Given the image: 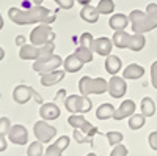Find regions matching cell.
Segmentation results:
<instances>
[{
  "mask_svg": "<svg viewBox=\"0 0 157 156\" xmlns=\"http://www.w3.org/2000/svg\"><path fill=\"white\" fill-rule=\"evenodd\" d=\"M61 65H63V58L60 55L50 54V55H44V57H39L38 60H35L33 62V71H36L39 74H46V73L58 70Z\"/></svg>",
  "mask_w": 157,
  "mask_h": 156,
  "instance_id": "obj_6",
  "label": "cell"
},
{
  "mask_svg": "<svg viewBox=\"0 0 157 156\" xmlns=\"http://www.w3.org/2000/svg\"><path fill=\"white\" fill-rule=\"evenodd\" d=\"M74 139H75V142H78V144H90L91 142V137H88V136H82V131L80 129H74Z\"/></svg>",
  "mask_w": 157,
  "mask_h": 156,
  "instance_id": "obj_35",
  "label": "cell"
},
{
  "mask_svg": "<svg viewBox=\"0 0 157 156\" xmlns=\"http://www.w3.org/2000/svg\"><path fill=\"white\" fill-rule=\"evenodd\" d=\"M83 65L85 63L78 60L75 54H71V55H68L66 58L63 60V70L66 73H77V71L82 70Z\"/></svg>",
  "mask_w": 157,
  "mask_h": 156,
  "instance_id": "obj_17",
  "label": "cell"
},
{
  "mask_svg": "<svg viewBox=\"0 0 157 156\" xmlns=\"http://www.w3.org/2000/svg\"><path fill=\"white\" fill-rule=\"evenodd\" d=\"M105 137H107L109 144L112 147H115V145H118V144H121V142H123V134L120 131H109L105 134Z\"/></svg>",
  "mask_w": 157,
  "mask_h": 156,
  "instance_id": "obj_30",
  "label": "cell"
},
{
  "mask_svg": "<svg viewBox=\"0 0 157 156\" xmlns=\"http://www.w3.org/2000/svg\"><path fill=\"white\" fill-rule=\"evenodd\" d=\"M127 153H129V151H127V148H126L123 144H118V145L113 147L110 156H127Z\"/></svg>",
  "mask_w": 157,
  "mask_h": 156,
  "instance_id": "obj_34",
  "label": "cell"
},
{
  "mask_svg": "<svg viewBox=\"0 0 157 156\" xmlns=\"http://www.w3.org/2000/svg\"><path fill=\"white\" fill-rule=\"evenodd\" d=\"M80 18L88 22V24H96L99 19V11L96 6H91V5H85L80 11Z\"/></svg>",
  "mask_w": 157,
  "mask_h": 156,
  "instance_id": "obj_21",
  "label": "cell"
},
{
  "mask_svg": "<svg viewBox=\"0 0 157 156\" xmlns=\"http://www.w3.org/2000/svg\"><path fill=\"white\" fill-rule=\"evenodd\" d=\"M35 88L30 87V85H17L14 90H13V99H14L17 104H25V102H29L30 98L35 95Z\"/></svg>",
  "mask_w": 157,
  "mask_h": 156,
  "instance_id": "obj_11",
  "label": "cell"
},
{
  "mask_svg": "<svg viewBox=\"0 0 157 156\" xmlns=\"http://www.w3.org/2000/svg\"><path fill=\"white\" fill-rule=\"evenodd\" d=\"M66 76V71L64 70H55V71H50L46 74H41V85L44 87H52L58 82H61Z\"/></svg>",
  "mask_w": 157,
  "mask_h": 156,
  "instance_id": "obj_15",
  "label": "cell"
},
{
  "mask_svg": "<svg viewBox=\"0 0 157 156\" xmlns=\"http://www.w3.org/2000/svg\"><path fill=\"white\" fill-rule=\"evenodd\" d=\"M8 147V142H6V137L3 134H0V151H5Z\"/></svg>",
  "mask_w": 157,
  "mask_h": 156,
  "instance_id": "obj_40",
  "label": "cell"
},
{
  "mask_svg": "<svg viewBox=\"0 0 157 156\" xmlns=\"http://www.w3.org/2000/svg\"><path fill=\"white\" fill-rule=\"evenodd\" d=\"M129 16L126 14H121V13H116V14H113L110 19H109V25L112 30H126L127 24H129Z\"/></svg>",
  "mask_w": 157,
  "mask_h": 156,
  "instance_id": "obj_18",
  "label": "cell"
},
{
  "mask_svg": "<svg viewBox=\"0 0 157 156\" xmlns=\"http://www.w3.org/2000/svg\"><path fill=\"white\" fill-rule=\"evenodd\" d=\"M44 154V147H43V142H32L29 145V150H27V156H43Z\"/></svg>",
  "mask_w": 157,
  "mask_h": 156,
  "instance_id": "obj_29",
  "label": "cell"
},
{
  "mask_svg": "<svg viewBox=\"0 0 157 156\" xmlns=\"http://www.w3.org/2000/svg\"><path fill=\"white\" fill-rule=\"evenodd\" d=\"M14 43H16V44H17L19 47H22L24 44H27V40H25V36H24V35H17V36H16V41H14Z\"/></svg>",
  "mask_w": 157,
  "mask_h": 156,
  "instance_id": "obj_41",
  "label": "cell"
},
{
  "mask_svg": "<svg viewBox=\"0 0 157 156\" xmlns=\"http://www.w3.org/2000/svg\"><path fill=\"white\" fill-rule=\"evenodd\" d=\"M39 115H41V118L46 120V122L57 120L60 117V107L55 102H43L41 107H39Z\"/></svg>",
  "mask_w": 157,
  "mask_h": 156,
  "instance_id": "obj_14",
  "label": "cell"
},
{
  "mask_svg": "<svg viewBox=\"0 0 157 156\" xmlns=\"http://www.w3.org/2000/svg\"><path fill=\"white\" fill-rule=\"evenodd\" d=\"M8 18L17 25H30V24H52L55 21V14L43 5H35L29 10L10 8Z\"/></svg>",
  "mask_w": 157,
  "mask_h": 156,
  "instance_id": "obj_1",
  "label": "cell"
},
{
  "mask_svg": "<svg viewBox=\"0 0 157 156\" xmlns=\"http://www.w3.org/2000/svg\"><path fill=\"white\" fill-rule=\"evenodd\" d=\"M109 90V82L102 77H90V76H83L78 81V92L83 96H90V95H102Z\"/></svg>",
  "mask_w": 157,
  "mask_h": 156,
  "instance_id": "obj_3",
  "label": "cell"
},
{
  "mask_svg": "<svg viewBox=\"0 0 157 156\" xmlns=\"http://www.w3.org/2000/svg\"><path fill=\"white\" fill-rule=\"evenodd\" d=\"M10 128H11L10 118H8V117H2V118H0V134L6 136L8 131H10Z\"/></svg>",
  "mask_w": 157,
  "mask_h": 156,
  "instance_id": "obj_33",
  "label": "cell"
},
{
  "mask_svg": "<svg viewBox=\"0 0 157 156\" xmlns=\"http://www.w3.org/2000/svg\"><path fill=\"white\" fill-rule=\"evenodd\" d=\"M129 41H130V35L126 30H116L113 33L112 38V43L115 47H120V49H126L129 47Z\"/></svg>",
  "mask_w": 157,
  "mask_h": 156,
  "instance_id": "obj_20",
  "label": "cell"
},
{
  "mask_svg": "<svg viewBox=\"0 0 157 156\" xmlns=\"http://www.w3.org/2000/svg\"><path fill=\"white\" fill-rule=\"evenodd\" d=\"M129 21L132 25L134 33H146L149 30L157 29V5L149 3L146 6V13L140 10H134L129 14Z\"/></svg>",
  "mask_w": 157,
  "mask_h": 156,
  "instance_id": "obj_2",
  "label": "cell"
},
{
  "mask_svg": "<svg viewBox=\"0 0 157 156\" xmlns=\"http://www.w3.org/2000/svg\"><path fill=\"white\" fill-rule=\"evenodd\" d=\"M143 74H145V68L140 66V65H137V63H130L129 66H126L124 71H123V77L124 79H129V81L140 79Z\"/></svg>",
  "mask_w": 157,
  "mask_h": 156,
  "instance_id": "obj_19",
  "label": "cell"
},
{
  "mask_svg": "<svg viewBox=\"0 0 157 156\" xmlns=\"http://www.w3.org/2000/svg\"><path fill=\"white\" fill-rule=\"evenodd\" d=\"M19 57L22 60H38L41 57V49L39 46H35V44H24L21 49H19Z\"/></svg>",
  "mask_w": 157,
  "mask_h": 156,
  "instance_id": "obj_16",
  "label": "cell"
},
{
  "mask_svg": "<svg viewBox=\"0 0 157 156\" xmlns=\"http://www.w3.org/2000/svg\"><path fill=\"white\" fill-rule=\"evenodd\" d=\"M112 47H113V43L107 36L96 38L93 43V52H96V54H99L102 57H109L112 54Z\"/></svg>",
  "mask_w": 157,
  "mask_h": 156,
  "instance_id": "obj_13",
  "label": "cell"
},
{
  "mask_svg": "<svg viewBox=\"0 0 157 156\" xmlns=\"http://www.w3.org/2000/svg\"><path fill=\"white\" fill-rule=\"evenodd\" d=\"M3 29V18H2V14H0V30Z\"/></svg>",
  "mask_w": 157,
  "mask_h": 156,
  "instance_id": "obj_45",
  "label": "cell"
},
{
  "mask_svg": "<svg viewBox=\"0 0 157 156\" xmlns=\"http://www.w3.org/2000/svg\"><path fill=\"white\" fill-rule=\"evenodd\" d=\"M145 122H146V117L143 114H134L132 117H129V128L132 131H138L140 128L145 126Z\"/></svg>",
  "mask_w": 157,
  "mask_h": 156,
  "instance_id": "obj_26",
  "label": "cell"
},
{
  "mask_svg": "<svg viewBox=\"0 0 157 156\" xmlns=\"http://www.w3.org/2000/svg\"><path fill=\"white\" fill-rule=\"evenodd\" d=\"M43 2H44V0H33L35 5H43Z\"/></svg>",
  "mask_w": 157,
  "mask_h": 156,
  "instance_id": "obj_44",
  "label": "cell"
},
{
  "mask_svg": "<svg viewBox=\"0 0 157 156\" xmlns=\"http://www.w3.org/2000/svg\"><path fill=\"white\" fill-rule=\"evenodd\" d=\"M86 156H96V154H94V153H88Z\"/></svg>",
  "mask_w": 157,
  "mask_h": 156,
  "instance_id": "obj_46",
  "label": "cell"
},
{
  "mask_svg": "<svg viewBox=\"0 0 157 156\" xmlns=\"http://www.w3.org/2000/svg\"><path fill=\"white\" fill-rule=\"evenodd\" d=\"M6 136H8V140L16 145H25L29 140V131L24 125H13Z\"/></svg>",
  "mask_w": 157,
  "mask_h": 156,
  "instance_id": "obj_9",
  "label": "cell"
},
{
  "mask_svg": "<svg viewBox=\"0 0 157 156\" xmlns=\"http://www.w3.org/2000/svg\"><path fill=\"white\" fill-rule=\"evenodd\" d=\"M121 66H123V63H121V58H120V57H116V55H112V54H110V55L105 58V70H107L109 74L116 76L118 73H120Z\"/></svg>",
  "mask_w": 157,
  "mask_h": 156,
  "instance_id": "obj_22",
  "label": "cell"
},
{
  "mask_svg": "<svg viewBox=\"0 0 157 156\" xmlns=\"http://www.w3.org/2000/svg\"><path fill=\"white\" fill-rule=\"evenodd\" d=\"M55 33L50 24H38L30 33V43L35 46H44L47 43H54Z\"/></svg>",
  "mask_w": 157,
  "mask_h": 156,
  "instance_id": "obj_5",
  "label": "cell"
},
{
  "mask_svg": "<svg viewBox=\"0 0 157 156\" xmlns=\"http://www.w3.org/2000/svg\"><path fill=\"white\" fill-rule=\"evenodd\" d=\"M68 123L74 129H80V131L88 137H93L94 134H98V128L91 125L83 117V114H71L69 118H68Z\"/></svg>",
  "mask_w": 157,
  "mask_h": 156,
  "instance_id": "obj_7",
  "label": "cell"
},
{
  "mask_svg": "<svg viewBox=\"0 0 157 156\" xmlns=\"http://www.w3.org/2000/svg\"><path fill=\"white\" fill-rule=\"evenodd\" d=\"M74 54L77 55V58L83 62V63H90L93 62V49H88V47H83V46H78L75 49Z\"/></svg>",
  "mask_w": 157,
  "mask_h": 156,
  "instance_id": "obj_27",
  "label": "cell"
},
{
  "mask_svg": "<svg viewBox=\"0 0 157 156\" xmlns=\"http://www.w3.org/2000/svg\"><path fill=\"white\" fill-rule=\"evenodd\" d=\"M54 2H57V5L63 10H71L74 6V2L75 0H54Z\"/></svg>",
  "mask_w": 157,
  "mask_h": 156,
  "instance_id": "obj_38",
  "label": "cell"
},
{
  "mask_svg": "<svg viewBox=\"0 0 157 156\" xmlns=\"http://www.w3.org/2000/svg\"><path fill=\"white\" fill-rule=\"evenodd\" d=\"M148 142H149V147L157 151V131H154L148 136Z\"/></svg>",
  "mask_w": 157,
  "mask_h": 156,
  "instance_id": "obj_39",
  "label": "cell"
},
{
  "mask_svg": "<svg viewBox=\"0 0 157 156\" xmlns=\"http://www.w3.org/2000/svg\"><path fill=\"white\" fill-rule=\"evenodd\" d=\"M33 133H35L36 140L43 142V144H49V142L55 137L57 128L50 126L46 120H39V122H36L35 126H33Z\"/></svg>",
  "mask_w": 157,
  "mask_h": 156,
  "instance_id": "obj_8",
  "label": "cell"
},
{
  "mask_svg": "<svg viewBox=\"0 0 157 156\" xmlns=\"http://www.w3.org/2000/svg\"><path fill=\"white\" fill-rule=\"evenodd\" d=\"M145 44H146V40H145V36H143V33H134V35H130V41H129L127 49L134 50V52H140L145 47Z\"/></svg>",
  "mask_w": 157,
  "mask_h": 156,
  "instance_id": "obj_24",
  "label": "cell"
},
{
  "mask_svg": "<svg viewBox=\"0 0 157 156\" xmlns=\"http://www.w3.org/2000/svg\"><path fill=\"white\" fill-rule=\"evenodd\" d=\"M135 102L132 99H126L120 104V107L115 109V114H113V118L115 120H124V118H129L135 114Z\"/></svg>",
  "mask_w": 157,
  "mask_h": 156,
  "instance_id": "obj_12",
  "label": "cell"
},
{
  "mask_svg": "<svg viewBox=\"0 0 157 156\" xmlns=\"http://www.w3.org/2000/svg\"><path fill=\"white\" fill-rule=\"evenodd\" d=\"M75 2H77V3H80V5H83V6H85V5H90V3H91V0H75Z\"/></svg>",
  "mask_w": 157,
  "mask_h": 156,
  "instance_id": "obj_42",
  "label": "cell"
},
{
  "mask_svg": "<svg viewBox=\"0 0 157 156\" xmlns=\"http://www.w3.org/2000/svg\"><path fill=\"white\" fill-rule=\"evenodd\" d=\"M55 144L58 145V148H60V150H63V151H64V150H66V148L69 147V137H68V136H61V137L55 142Z\"/></svg>",
  "mask_w": 157,
  "mask_h": 156,
  "instance_id": "obj_36",
  "label": "cell"
},
{
  "mask_svg": "<svg viewBox=\"0 0 157 156\" xmlns=\"http://www.w3.org/2000/svg\"><path fill=\"white\" fill-rule=\"evenodd\" d=\"M64 107L71 114H86L93 107V102L88 96L83 95H69L64 99Z\"/></svg>",
  "mask_w": 157,
  "mask_h": 156,
  "instance_id": "obj_4",
  "label": "cell"
},
{
  "mask_svg": "<svg viewBox=\"0 0 157 156\" xmlns=\"http://www.w3.org/2000/svg\"><path fill=\"white\" fill-rule=\"evenodd\" d=\"M96 8L99 11V14H112L115 11V3L113 0H99Z\"/></svg>",
  "mask_w": 157,
  "mask_h": 156,
  "instance_id": "obj_28",
  "label": "cell"
},
{
  "mask_svg": "<svg viewBox=\"0 0 157 156\" xmlns=\"http://www.w3.org/2000/svg\"><path fill=\"white\" fill-rule=\"evenodd\" d=\"M3 57H5V50H3V47H0V62L3 60Z\"/></svg>",
  "mask_w": 157,
  "mask_h": 156,
  "instance_id": "obj_43",
  "label": "cell"
},
{
  "mask_svg": "<svg viewBox=\"0 0 157 156\" xmlns=\"http://www.w3.org/2000/svg\"><path fill=\"white\" fill-rule=\"evenodd\" d=\"M113 114H115V107H113V104H110V102H104L96 109V117L99 120L113 118Z\"/></svg>",
  "mask_w": 157,
  "mask_h": 156,
  "instance_id": "obj_23",
  "label": "cell"
},
{
  "mask_svg": "<svg viewBox=\"0 0 157 156\" xmlns=\"http://www.w3.org/2000/svg\"><path fill=\"white\" fill-rule=\"evenodd\" d=\"M112 98H123L127 92V84L124 77L120 76H112V79L109 81V90Z\"/></svg>",
  "mask_w": 157,
  "mask_h": 156,
  "instance_id": "obj_10",
  "label": "cell"
},
{
  "mask_svg": "<svg viewBox=\"0 0 157 156\" xmlns=\"http://www.w3.org/2000/svg\"><path fill=\"white\" fill-rule=\"evenodd\" d=\"M43 156H44V154H43Z\"/></svg>",
  "mask_w": 157,
  "mask_h": 156,
  "instance_id": "obj_47",
  "label": "cell"
},
{
  "mask_svg": "<svg viewBox=\"0 0 157 156\" xmlns=\"http://www.w3.org/2000/svg\"><path fill=\"white\" fill-rule=\"evenodd\" d=\"M140 109H141V114L145 115V117H152L155 114V102L149 96H146V98L141 99Z\"/></svg>",
  "mask_w": 157,
  "mask_h": 156,
  "instance_id": "obj_25",
  "label": "cell"
},
{
  "mask_svg": "<svg viewBox=\"0 0 157 156\" xmlns=\"http://www.w3.org/2000/svg\"><path fill=\"white\" fill-rule=\"evenodd\" d=\"M151 84L154 88H157V60L151 65Z\"/></svg>",
  "mask_w": 157,
  "mask_h": 156,
  "instance_id": "obj_37",
  "label": "cell"
},
{
  "mask_svg": "<svg viewBox=\"0 0 157 156\" xmlns=\"http://www.w3.org/2000/svg\"><path fill=\"white\" fill-rule=\"evenodd\" d=\"M78 43H80V46H83V47L93 49L94 38H93V35H91L90 32H85V33H82V35H80V40H78Z\"/></svg>",
  "mask_w": 157,
  "mask_h": 156,
  "instance_id": "obj_31",
  "label": "cell"
},
{
  "mask_svg": "<svg viewBox=\"0 0 157 156\" xmlns=\"http://www.w3.org/2000/svg\"><path fill=\"white\" fill-rule=\"evenodd\" d=\"M44 156H63V150H60L57 144H50L44 150Z\"/></svg>",
  "mask_w": 157,
  "mask_h": 156,
  "instance_id": "obj_32",
  "label": "cell"
}]
</instances>
